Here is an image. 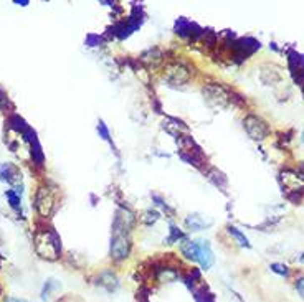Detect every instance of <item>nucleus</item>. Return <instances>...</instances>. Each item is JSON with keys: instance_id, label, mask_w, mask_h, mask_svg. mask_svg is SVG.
<instances>
[{"instance_id": "393cba45", "label": "nucleus", "mask_w": 304, "mask_h": 302, "mask_svg": "<svg viewBox=\"0 0 304 302\" xmlns=\"http://www.w3.org/2000/svg\"><path fill=\"white\" fill-rule=\"evenodd\" d=\"M7 107H10V99L0 89V109H7Z\"/></svg>"}, {"instance_id": "39448f33", "label": "nucleus", "mask_w": 304, "mask_h": 302, "mask_svg": "<svg viewBox=\"0 0 304 302\" xmlns=\"http://www.w3.org/2000/svg\"><path fill=\"white\" fill-rule=\"evenodd\" d=\"M164 78L167 79L170 84H174V86H180V84L189 81L190 71H189V68L184 66V64L175 63V64H170V66H167Z\"/></svg>"}, {"instance_id": "f3484780", "label": "nucleus", "mask_w": 304, "mask_h": 302, "mask_svg": "<svg viewBox=\"0 0 304 302\" xmlns=\"http://www.w3.org/2000/svg\"><path fill=\"white\" fill-rule=\"evenodd\" d=\"M185 225H187L190 230H194V231H199V230H202V228L205 226V221L203 220H200V218L197 215H190L187 220H185Z\"/></svg>"}, {"instance_id": "ddd939ff", "label": "nucleus", "mask_w": 304, "mask_h": 302, "mask_svg": "<svg viewBox=\"0 0 304 302\" xmlns=\"http://www.w3.org/2000/svg\"><path fill=\"white\" fill-rule=\"evenodd\" d=\"M180 250H182V254L187 257V259L199 261V243L197 241H185L182 243Z\"/></svg>"}, {"instance_id": "f03ea898", "label": "nucleus", "mask_w": 304, "mask_h": 302, "mask_svg": "<svg viewBox=\"0 0 304 302\" xmlns=\"http://www.w3.org/2000/svg\"><path fill=\"white\" fill-rule=\"evenodd\" d=\"M35 205L38 213L43 218H48L51 215L53 206H55V197H53V192L48 187H40L37 190L35 195Z\"/></svg>"}, {"instance_id": "6e6552de", "label": "nucleus", "mask_w": 304, "mask_h": 302, "mask_svg": "<svg viewBox=\"0 0 304 302\" xmlns=\"http://www.w3.org/2000/svg\"><path fill=\"white\" fill-rule=\"evenodd\" d=\"M199 243V262L202 269L207 271L213 264V251L207 241H197Z\"/></svg>"}, {"instance_id": "f8f14e48", "label": "nucleus", "mask_w": 304, "mask_h": 302, "mask_svg": "<svg viewBox=\"0 0 304 302\" xmlns=\"http://www.w3.org/2000/svg\"><path fill=\"white\" fill-rule=\"evenodd\" d=\"M30 147H32V160L35 163L37 167H43V162H45V155H43V151H42V146L38 142L37 137H33L30 141Z\"/></svg>"}, {"instance_id": "2eb2a0df", "label": "nucleus", "mask_w": 304, "mask_h": 302, "mask_svg": "<svg viewBox=\"0 0 304 302\" xmlns=\"http://www.w3.org/2000/svg\"><path fill=\"white\" fill-rule=\"evenodd\" d=\"M208 178H210V182H212L215 187H218V188H225V187H227V178H225V175H223L222 172H218V170L208 172Z\"/></svg>"}, {"instance_id": "9d476101", "label": "nucleus", "mask_w": 304, "mask_h": 302, "mask_svg": "<svg viewBox=\"0 0 304 302\" xmlns=\"http://www.w3.org/2000/svg\"><path fill=\"white\" fill-rule=\"evenodd\" d=\"M96 284H100L101 287H104V289L112 292V291L117 289V286H119V281H117L116 274H112L111 271H104V272H101L100 277H98Z\"/></svg>"}, {"instance_id": "b1692460", "label": "nucleus", "mask_w": 304, "mask_h": 302, "mask_svg": "<svg viewBox=\"0 0 304 302\" xmlns=\"http://www.w3.org/2000/svg\"><path fill=\"white\" fill-rule=\"evenodd\" d=\"M101 43V37L100 35H88L86 38V45L88 47H98Z\"/></svg>"}, {"instance_id": "f257e3e1", "label": "nucleus", "mask_w": 304, "mask_h": 302, "mask_svg": "<svg viewBox=\"0 0 304 302\" xmlns=\"http://www.w3.org/2000/svg\"><path fill=\"white\" fill-rule=\"evenodd\" d=\"M35 250L43 259L55 261L61 252L60 238L53 230H38L35 235Z\"/></svg>"}, {"instance_id": "bb28decb", "label": "nucleus", "mask_w": 304, "mask_h": 302, "mask_svg": "<svg viewBox=\"0 0 304 302\" xmlns=\"http://www.w3.org/2000/svg\"><path fill=\"white\" fill-rule=\"evenodd\" d=\"M5 302H27V301H22V299H15V297H7Z\"/></svg>"}, {"instance_id": "aec40b11", "label": "nucleus", "mask_w": 304, "mask_h": 302, "mask_svg": "<svg viewBox=\"0 0 304 302\" xmlns=\"http://www.w3.org/2000/svg\"><path fill=\"white\" fill-rule=\"evenodd\" d=\"M269 267H271L273 272H276V274L283 276V277H289V274H291V272H289V267L284 264H279V262H274V264H271Z\"/></svg>"}, {"instance_id": "a878e982", "label": "nucleus", "mask_w": 304, "mask_h": 302, "mask_svg": "<svg viewBox=\"0 0 304 302\" xmlns=\"http://www.w3.org/2000/svg\"><path fill=\"white\" fill-rule=\"evenodd\" d=\"M296 291L301 294V297L304 299V276L299 277V279H296Z\"/></svg>"}, {"instance_id": "5701e85b", "label": "nucleus", "mask_w": 304, "mask_h": 302, "mask_svg": "<svg viewBox=\"0 0 304 302\" xmlns=\"http://www.w3.org/2000/svg\"><path fill=\"white\" fill-rule=\"evenodd\" d=\"M98 132H100V136L104 139V141H111V136H109V131H107V127H106V124L100 121L98 122Z\"/></svg>"}, {"instance_id": "423d86ee", "label": "nucleus", "mask_w": 304, "mask_h": 302, "mask_svg": "<svg viewBox=\"0 0 304 302\" xmlns=\"http://www.w3.org/2000/svg\"><path fill=\"white\" fill-rule=\"evenodd\" d=\"M131 250V243L126 238V235H114L111 243V257L114 261L126 259Z\"/></svg>"}, {"instance_id": "9b49d317", "label": "nucleus", "mask_w": 304, "mask_h": 302, "mask_svg": "<svg viewBox=\"0 0 304 302\" xmlns=\"http://www.w3.org/2000/svg\"><path fill=\"white\" fill-rule=\"evenodd\" d=\"M192 292H194L195 302H215V296L208 291V287L205 284L195 286Z\"/></svg>"}, {"instance_id": "c85d7f7f", "label": "nucleus", "mask_w": 304, "mask_h": 302, "mask_svg": "<svg viewBox=\"0 0 304 302\" xmlns=\"http://www.w3.org/2000/svg\"><path fill=\"white\" fill-rule=\"evenodd\" d=\"M299 168H301V170L304 172V162H301V165H299Z\"/></svg>"}, {"instance_id": "0eeeda50", "label": "nucleus", "mask_w": 304, "mask_h": 302, "mask_svg": "<svg viewBox=\"0 0 304 302\" xmlns=\"http://www.w3.org/2000/svg\"><path fill=\"white\" fill-rule=\"evenodd\" d=\"M0 180L8 183V185L18 187L22 182V172L15 163H0Z\"/></svg>"}, {"instance_id": "4be33fe9", "label": "nucleus", "mask_w": 304, "mask_h": 302, "mask_svg": "<svg viewBox=\"0 0 304 302\" xmlns=\"http://www.w3.org/2000/svg\"><path fill=\"white\" fill-rule=\"evenodd\" d=\"M184 238V233L182 231H179V228H175V226H170V236H169V243L172 245L174 241H179V240H182Z\"/></svg>"}, {"instance_id": "c756f323", "label": "nucleus", "mask_w": 304, "mask_h": 302, "mask_svg": "<svg viewBox=\"0 0 304 302\" xmlns=\"http://www.w3.org/2000/svg\"><path fill=\"white\" fill-rule=\"evenodd\" d=\"M299 261H301V262H304V254L301 256V259H299Z\"/></svg>"}, {"instance_id": "20e7f679", "label": "nucleus", "mask_w": 304, "mask_h": 302, "mask_svg": "<svg viewBox=\"0 0 304 302\" xmlns=\"http://www.w3.org/2000/svg\"><path fill=\"white\" fill-rule=\"evenodd\" d=\"M203 96L207 98V101L212 106H217V107L227 106V102L232 101V94L225 88L218 86V84H208L207 88H203Z\"/></svg>"}, {"instance_id": "412c9836", "label": "nucleus", "mask_w": 304, "mask_h": 302, "mask_svg": "<svg viewBox=\"0 0 304 302\" xmlns=\"http://www.w3.org/2000/svg\"><path fill=\"white\" fill-rule=\"evenodd\" d=\"M157 220H159V213L157 211H152V210L146 211L144 216H142V221H144L146 225H152V223H155Z\"/></svg>"}, {"instance_id": "a211bd4d", "label": "nucleus", "mask_w": 304, "mask_h": 302, "mask_svg": "<svg viewBox=\"0 0 304 302\" xmlns=\"http://www.w3.org/2000/svg\"><path fill=\"white\" fill-rule=\"evenodd\" d=\"M58 287H60V284H58V282H56L55 279H48V281H47V284L43 286V291H42V299H43V301H47L48 297H50L51 291L58 289Z\"/></svg>"}, {"instance_id": "6ab92c4d", "label": "nucleus", "mask_w": 304, "mask_h": 302, "mask_svg": "<svg viewBox=\"0 0 304 302\" xmlns=\"http://www.w3.org/2000/svg\"><path fill=\"white\" fill-rule=\"evenodd\" d=\"M228 233H230V235H232V236H235V238H237V240H238V243H240V245H242V246H247V248H250L248 238L245 236L242 231H238V230H237V228H235V226H228Z\"/></svg>"}, {"instance_id": "cd10ccee", "label": "nucleus", "mask_w": 304, "mask_h": 302, "mask_svg": "<svg viewBox=\"0 0 304 302\" xmlns=\"http://www.w3.org/2000/svg\"><path fill=\"white\" fill-rule=\"evenodd\" d=\"M15 3H17V5H22V7H25V5H28L27 0H22V2H20V0H15Z\"/></svg>"}, {"instance_id": "4468645a", "label": "nucleus", "mask_w": 304, "mask_h": 302, "mask_svg": "<svg viewBox=\"0 0 304 302\" xmlns=\"http://www.w3.org/2000/svg\"><path fill=\"white\" fill-rule=\"evenodd\" d=\"M288 61H289V66H291L293 71H299V69L304 68V54L294 51V50H289Z\"/></svg>"}, {"instance_id": "7ed1b4c3", "label": "nucleus", "mask_w": 304, "mask_h": 302, "mask_svg": "<svg viewBox=\"0 0 304 302\" xmlns=\"http://www.w3.org/2000/svg\"><path fill=\"white\" fill-rule=\"evenodd\" d=\"M245 129H247L248 136L254 139V141H263L264 137H268L269 134V127L268 124L259 119L258 116H247L245 117Z\"/></svg>"}, {"instance_id": "1a4fd4ad", "label": "nucleus", "mask_w": 304, "mask_h": 302, "mask_svg": "<svg viewBox=\"0 0 304 302\" xmlns=\"http://www.w3.org/2000/svg\"><path fill=\"white\" fill-rule=\"evenodd\" d=\"M7 127L10 129V131H13V132H17V134H20V136H23V134H25L28 129L27 126V122L23 121V119L18 116V114H10V116L7 117Z\"/></svg>"}, {"instance_id": "7c9ffc66", "label": "nucleus", "mask_w": 304, "mask_h": 302, "mask_svg": "<svg viewBox=\"0 0 304 302\" xmlns=\"http://www.w3.org/2000/svg\"><path fill=\"white\" fill-rule=\"evenodd\" d=\"M303 141H304V132H303Z\"/></svg>"}, {"instance_id": "dca6fc26", "label": "nucleus", "mask_w": 304, "mask_h": 302, "mask_svg": "<svg viewBox=\"0 0 304 302\" xmlns=\"http://www.w3.org/2000/svg\"><path fill=\"white\" fill-rule=\"evenodd\" d=\"M5 197H7V200H8V203H10V206L13 208V210L20 211V195H18L15 190H7Z\"/></svg>"}]
</instances>
